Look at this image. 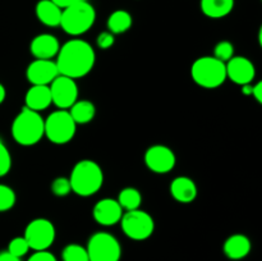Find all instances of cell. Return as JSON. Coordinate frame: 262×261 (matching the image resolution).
<instances>
[{
	"label": "cell",
	"mask_w": 262,
	"mask_h": 261,
	"mask_svg": "<svg viewBox=\"0 0 262 261\" xmlns=\"http://www.w3.org/2000/svg\"><path fill=\"white\" fill-rule=\"evenodd\" d=\"M96 60L94 48L87 41L72 38L60 46L56 55V67L61 76L78 79L92 71Z\"/></svg>",
	"instance_id": "obj_1"
},
{
	"label": "cell",
	"mask_w": 262,
	"mask_h": 261,
	"mask_svg": "<svg viewBox=\"0 0 262 261\" xmlns=\"http://www.w3.org/2000/svg\"><path fill=\"white\" fill-rule=\"evenodd\" d=\"M68 179L72 192L81 197H90L99 192L104 184V173L96 161L86 159L73 166Z\"/></svg>",
	"instance_id": "obj_2"
},
{
	"label": "cell",
	"mask_w": 262,
	"mask_h": 261,
	"mask_svg": "<svg viewBox=\"0 0 262 261\" xmlns=\"http://www.w3.org/2000/svg\"><path fill=\"white\" fill-rule=\"evenodd\" d=\"M12 136L22 146H33L45 136V119L37 112L23 107L12 123Z\"/></svg>",
	"instance_id": "obj_3"
},
{
	"label": "cell",
	"mask_w": 262,
	"mask_h": 261,
	"mask_svg": "<svg viewBox=\"0 0 262 261\" xmlns=\"http://www.w3.org/2000/svg\"><path fill=\"white\" fill-rule=\"evenodd\" d=\"M96 20V10L87 0H78L64 8L61 12L60 27L71 36H81L91 30Z\"/></svg>",
	"instance_id": "obj_4"
},
{
	"label": "cell",
	"mask_w": 262,
	"mask_h": 261,
	"mask_svg": "<svg viewBox=\"0 0 262 261\" xmlns=\"http://www.w3.org/2000/svg\"><path fill=\"white\" fill-rule=\"evenodd\" d=\"M192 79L204 89H217L227 81L224 61L214 56H201L191 67Z\"/></svg>",
	"instance_id": "obj_5"
},
{
	"label": "cell",
	"mask_w": 262,
	"mask_h": 261,
	"mask_svg": "<svg viewBox=\"0 0 262 261\" xmlns=\"http://www.w3.org/2000/svg\"><path fill=\"white\" fill-rule=\"evenodd\" d=\"M77 124L68 110H56L45 119V136L55 145H66L73 140Z\"/></svg>",
	"instance_id": "obj_6"
},
{
	"label": "cell",
	"mask_w": 262,
	"mask_h": 261,
	"mask_svg": "<svg viewBox=\"0 0 262 261\" xmlns=\"http://www.w3.org/2000/svg\"><path fill=\"white\" fill-rule=\"evenodd\" d=\"M90 261H119L122 246L119 241L107 232H96L87 242Z\"/></svg>",
	"instance_id": "obj_7"
},
{
	"label": "cell",
	"mask_w": 262,
	"mask_h": 261,
	"mask_svg": "<svg viewBox=\"0 0 262 261\" xmlns=\"http://www.w3.org/2000/svg\"><path fill=\"white\" fill-rule=\"evenodd\" d=\"M119 223L122 225L123 233L133 241L147 240L155 230V222L152 216L140 209L123 212Z\"/></svg>",
	"instance_id": "obj_8"
},
{
	"label": "cell",
	"mask_w": 262,
	"mask_h": 261,
	"mask_svg": "<svg viewBox=\"0 0 262 261\" xmlns=\"http://www.w3.org/2000/svg\"><path fill=\"white\" fill-rule=\"evenodd\" d=\"M55 227L45 217H37L31 220L25 229V240L27 241L30 250L45 251L55 241Z\"/></svg>",
	"instance_id": "obj_9"
},
{
	"label": "cell",
	"mask_w": 262,
	"mask_h": 261,
	"mask_svg": "<svg viewBox=\"0 0 262 261\" xmlns=\"http://www.w3.org/2000/svg\"><path fill=\"white\" fill-rule=\"evenodd\" d=\"M51 102L60 110H68L78 100V86L76 79L59 74L49 84Z\"/></svg>",
	"instance_id": "obj_10"
},
{
	"label": "cell",
	"mask_w": 262,
	"mask_h": 261,
	"mask_svg": "<svg viewBox=\"0 0 262 261\" xmlns=\"http://www.w3.org/2000/svg\"><path fill=\"white\" fill-rule=\"evenodd\" d=\"M177 158L174 151L165 145H154L145 153V164L156 174H166L176 166Z\"/></svg>",
	"instance_id": "obj_11"
},
{
	"label": "cell",
	"mask_w": 262,
	"mask_h": 261,
	"mask_svg": "<svg viewBox=\"0 0 262 261\" xmlns=\"http://www.w3.org/2000/svg\"><path fill=\"white\" fill-rule=\"evenodd\" d=\"M58 76V67L53 59H35L26 69L28 82L36 86H49Z\"/></svg>",
	"instance_id": "obj_12"
},
{
	"label": "cell",
	"mask_w": 262,
	"mask_h": 261,
	"mask_svg": "<svg viewBox=\"0 0 262 261\" xmlns=\"http://www.w3.org/2000/svg\"><path fill=\"white\" fill-rule=\"evenodd\" d=\"M225 68H227V78L239 86L252 83L256 77L255 64L245 56H233L225 63Z\"/></svg>",
	"instance_id": "obj_13"
},
{
	"label": "cell",
	"mask_w": 262,
	"mask_h": 261,
	"mask_svg": "<svg viewBox=\"0 0 262 261\" xmlns=\"http://www.w3.org/2000/svg\"><path fill=\"white\" fill-rule=\"evenodd\" d=\"M123 209L119 202L114 199H102L92 209L95 222L104 227H112L118 224L123 216Z\"/></svg>",
	"instance_id": "obj_14"
},
{
	"label": "cell",
	"mask_w": 262,
	"mask_h": 261,
	"mask_svg": "<svg viewBox=\"0 0 262 261\" xmlns=\"http://www.w3.org/2000/svg\"><path fill=\"white\" fill-rule=\"evenodd\" d=\"M60 44L58 38L50 33H41L31 41L30 50L35 59H54L59 53Z\"/></svg>",
	"instance_id": "obj_15"
},
{
	"label": "cell",
	"mask_w": 262,
	"mask_h": 261,
	"mask_svg": "<svg viewBox=\"0 0 262 261\" xmlns=\"http://www.w3.org/2000/svg\"><path fill=\"white\" fill-rule=\"evenodd\" d=\"M170 194L181 204H191L197 197V186L189 177H177L170 183Z\"/></svg>",
	"instance_id": "obj_16"
},
{
	"label": "cell",
	"mask_w": 262,
	"mask_h": 261,
	"mask_svg": "<svg viewBox=\"0 0 262 261\" xmlns=\"http://www.w3.org/2000/svg\"><path fill=\"white\" fill-rule=\"evenodd\" d=\"M26 107L33 110V112H41L50 106L51 95L49 86H36L32 84L25 96Z\"/></svg>",
	"instance_id": "obj_17"
},
{
	"label": "cell",
	"mask_w": 262,
	"mask_h": 261,
	"mask_svg": "<svg viewBox=\"0 0 262 261\" xmlns=\"http://www.w3.org/2000/svg\"><path fill=\"white\" fill-rule=\"evenodd\" d=\"M35 12L36 17L42 25L48 26V27H58L60 25L63 9L51 0H40L36 4Z\"/></svg>",
	"instance_id": "obj_18"
},
{
	"label": "cell",
	"mask_w": 262,
	"mask_h": 261,
	"mask_svg": "<svg viewBox=\"0 0 262 261\" xmlns=\"http://www.w3.org/2000/svg\"><path fill=\"white\" fill-rule=\"evenodd\" d=\"M251 241L245 234H233L225 241L224 243V253L232 260H241L245 258L251 252Z\"/></svg>",
	"instance_id": "obj_19"
},
{
	"label": "cell",
	"mask_w": 262,
	"mask_h": 261,
	"mask_svg": "<svg viewBox=\"0 0 262 261\" xmlns=\"http://www.w3.org/2000/svg\"><path fill=\"white\" fill-rule=\"evenodd\" d=\"M200 7L206 17L220 19L232 13L234 8V0H201Z\"/></svg>",
	"instance_id": "obj_20"
},
{
	"label": "cell",
	"mask_w": 262,
	"mask_h": 261,
	"mask_svg": "<svg viewBox=\"0 0 262 261\" xmlns=\"http://www.w3.org/2000/svg\"><path fill=\"white\" fill-rule=\"evenodd\" d=\"M68 112L76 124H87L96 115V107L90 100H77Z\"/></svg>",
	"instance_id": "obj_21"
},
{
	"label": "cell",
	"mask_w": 262,
	"mask_h": 261,
	"mask_svg": "<svg viewBox=\"0 0 262 261\" xmlns=\"http://www.w3.org/2000/svg\"><path fill=\"white\" fill-rule=\"evenodd\" d=\"M133 18L129 12L124 9H118L114 10L112 14L107 18V30L112 32L113 35H120L124 33L132 27Z\"/></svg>",
	"instance_id": "obj_22"
},
{
	"label": "cell",
	"mask_w": 262,
	"mask_h": 261,
	"mask_svg": "<svg viewBox=\"0 0 262 261\" xmlns=\"http://www.w3.org/2000/svg\"><path fill=\"white\" fill-rule=\"evenodd\" d=\"M117 201L119 202L123 211H130V210L140 209L142 204V194L137 188L133 187H125L118 194Z\"/></svg>",
	"instance_id": "obj_23"
},
{
	"label": "cell",
	"mask_w": 262,
	"mask_h": 261,
	"mask_svg": "<svg viewBox=\"0 0 262 261\" xmlns=\"http://www.w3.org/2000/svg\"><path fill=\"white\" fill-rule=\"evenodd\" d=\"M61 258L63 261H90L86 247L77 245V243H71V245L66 246L61 252Z\"/></svg>",
	"instance_id": "obj_24"
},
{
	"label": "cell",
	"mask_w": 262,
	"mask_h": 261,
	"mask_svg": "<svg viewBox=\"0 0 262 261\" xmlns=\"http://www.w3.org/2000/svg\"><path fill=\"white\" fill-rule=\"evenodd\" d=\"M17 201L15 192L7 184H0V212L12 209Z\"/></svg>",
	"instance_id": "obj_25"
},
{
	"label": "cell",
	"mask_w": 262,
	"mask_h": 261,
	"mask_svg": "<svg viewBox=\"0 0 262 261\" xmlns=\"http://www.w3.org/2000/svg\"><path fill=\"white\" fill-rule=\"evenodd\" d=\"M234 56V46L230 41H220L214 49V58L227 63L229 59Z\"/></svg>",
	"instance_id": "obj_26"
},
{
	"label": "cell",
	"mask_w": 262,
	"mask_h": 261,
	"mask_svg": "<svg viewBox=\"0 0 262 261\" xmlns=\"http://www.w3.org/2000/svg\"><path fill=\"white\" fill-rule=\"evenodd\" d=\"M28 251H30V246H28L25 237L13 238L9 242V246H8V252L12 253L15 257H23L25 255H27Z\"/></svg>",
	"instance_id": "obj_27"
},
{
	"label": "cell",
	"mask_w": 262,
	"mask_h": 261,
	"mask_svg": "<svg viewBox=\"0 0 262 261\" xmlns=\"http://www.w3.org/2000/svg\"><path fill=\"white\" fill-rule=\"evenodd\" d=\"M51 192L56 197H66L72 192L69 179L66 177H58L51 183Z\"/></svg>",
	"instance_id": "obj_28"
},
{
	"label": "cell",
	"mask_w": 262,
	"mask_h": 261,
	"mask_svg": "<svg viewBox=\"0 0 262 261\" xmlns=\"http://www.w3.org/2000/svg\"><path fill=\"white\" fill-rule=\"evenodd\" d=\"M12 168V155L5 146V143L0 140V178L7 176Z\"/></svg>",
	"instance_id": "obj_29"
},
{
	"label": "cell",
	"mask_w": 262,
	"mask_h": 261,
	"mask_svg": "<svg viewBox=\"0 0 262 261\" xmlns=\"http://www.w3.org/2000/svg\"><path fill=\"white\" fill-rule=\"evenodd\" d=\"M114 42H115L114 35H113L112 32H109V31H104V32H101L99 36H97L96 44L101 50H107V49H110L113 45H114Z\"/></svg>",
	"instance_id": "obj_30"
},
{
	"label": "cell",
	"mask_w": 262,
	"mask_h": 261,
	"mask_svg": "<svg viewBox=\"0 0 262 261\" xmlns=\"http://www.w3.org/2000/svg\"><path fill=\"white\" fill-rule=\"evenodd\" d=\"M27 261H58L55 256L48 250L45 251H35V253L30 256Z\"/></svg>",
	"instance_id": "obj_31"
},
{
	"label": "cell",
	"mask_w": 262,
	"mask_h": 261,
	"mask_svg": "<svg viewBox=\"0 0 262 261\" xmlns=\"http://www.w3.org/2000/svg\"><path fill=\"white\" fill-rule=\"evenodd\" d=\"M257 102H262V82H257L256 84H252V92H251Z\"/></svg>",
	"instance_id": "obj_32"
},
{
	"label": "cell",
	"mask_w": 262,
	"mask_h": 261,
	"mask_svg": "<svg viewBox=\"0 0 262 261\" xmlns=\"http://www.w3.org/2000/svg\"><path fill=\"white\" fill-rule=\"evenodd\" d=\"M0 261H20V258L15 257L8 251H3V252H0Z\"/></svg>",
	"instance_id": "obj_33"
},
{
	"label": "cell",
	"mask_w": 262,
	"mask_h": 261,
	"mask_svg": "<svg viewBox=\"0 0 262 261\" xmlns=\"http://www.w3.org/2000/svg\"><path fill=\"white\" fill-rule=\"evenodd\" d=\"M53 3H55L56 5H58L59 8H61V9H64V8L69 7V5L74 4L76 2H78V0H51Z\"/></svg>",
	"instance_id": "obj_34"
},
{
	"label": "cell",
	"mask_w": 262,
	"mask_h": 261,
	"mask_svg": "<svg viewBox=\"0 0 262 261\" xmlns=\"http://www.w3.org/2000/svg\"><path fill=\"white\" fill-rule=\"evenodd\" d=\"M5 96H7V90H5V87L0 83V104L4 102Z\"/></svg>",
	"instance_id": "obj_35"
}]
</instances>
